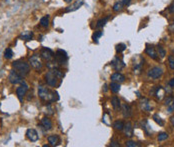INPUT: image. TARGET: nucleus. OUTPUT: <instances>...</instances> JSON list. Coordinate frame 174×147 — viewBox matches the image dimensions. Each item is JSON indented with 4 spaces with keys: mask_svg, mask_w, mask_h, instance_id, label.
Here are the masks:
<instances>
[{
    "mask_svg": "<svg viewBox=\"0 0 174 147\" xmlns=\"http://www.w3.org/2000/svg\"><path fill=\"white\" fill-rule=\"evenodd\" d=\"M12 67L14 68V70L18 72L20 75L22 76H25L29 73L30 71V67L29 64L24 61H21V60H17V61H14L13 64H12Z\"/></svg>",
    "mask_w": 174,
    "mask_h": 147,
    "instance_id": "1",
    "label": "nucleus"
},
{
    "mask_svg": "<svg viewBox=\"0 0 174 147\" xmlns=\"http://www.w3.org/2000/svg\"><path fill=\"white\" fill-rule=\"evenodd\" d=\"M38 95L42 100H52V93H50L47 87L40 85L38 87Z\"/></svg>",
    "mask_w": 174,
    "mask_h": 147,
    "instance_id": "2",
    "label": "nucleus"
},
{
    "mask_svg": "<svg viewBox=\"0 0 174 147\" xmlns=\"http://www.w3.org/2000/svg\"><path fill=\"white\" fill-rule=\"evenodd\" d=\"M45 79H46V82L49 86H52L54 87L57 84V79H58V76L56 75L55 71L53 70H50L48 71L46 75H45Z\"/></svg>",
    "mask_w": 174,
    "mask_h": 147,
    "instance_id": "3",
    "label": "nucleus"
},
{
    "mask_svg": "<svg viewBox=\"0 0 174 147\" xmlns=\"http://www.w3.org/2000/svg\"><path fill=\"white\" fill-rule=\"evenodd\" d=\"M22 75H20L18 72H16L15 70H12L10 73H9V77L8 79L12 84H18L22 82Z\"/></svg>",
    "mask_w": 174,
    "mask_h": 147,
    "instance_id": "4",
    "label": "nucleus"
},
{
    "mask_svg": "<svg viewBox=\"0 0 174 147\" xmlns=\"http://www.w3.org/2000/svg\"><path fill=\"white\" fill-rule=\"evenodd\" d=\"M28 90V85L25 83V82H21V85L18 87L17 90H16V93H17V96H18V99L20 101L23 100V97L26 95V92Z\"/></svg>",
    "mask_w": 174,
    "mask_h": 147,
    "instance_id": "5",
    "label": "nucleus"
},
{
    "mask_svg": "<svg viewBox=\"0 0 174 147\" xmlns=\"http://www.w3.org/2000/svg\"><path fill=\"white\" fill-rule=\"evenodd\" d=\"M162 74H163V70L160 67H153L148 71V76L152 79H157V78L161 77Z\"/></svg>",
    "mask_w": 174,
    "mask_h": 147,
    "instance_id": "6",
    "label": "nucleus"
},
{
    "mask_svg": "<svg viewBox=\"0 0 174 147\" xmlns=\"http://www.w3.org/2000/svg\"><path fill=\"white\" fill-rule=\"evenodd\" d=\"M29 62H30V64H31L32 67L37 69V70L42 68V62H41L40 58H39V56H37V55H33V56L30 57Z\"/></svg>",
    "mask_w": 174,
    "mask_h": 147,
    "instance_id": "7",
    "label": "nucleus"
},
{
    "mask_svg": "<svg viewBox=\"0 0 174 147\" xmlns=\"http://www.w3.org/2000/svg\"><path fill=\"white\" fill-rule=\"evenodd\" d=\"M41 55L46 61H51L54 57V53L52 50L48 49V48H43L41 51Z\"/></svg>",
    "mask_w": 174,
    "mask_h": 147,
    "instance_id": "8",
    "label": "nucleus"
},
{
    "mask_svg": "<svg viewBox=\"0 0 174 147\" xmlns=\"http://www.w3.org/2000/svg\"><path fill=\"white\" fill-rule=\"evenodd\" d=\"M145 52L147 53V55H149L152 59H155V60L158 59V54H157V52H156L155 48L153 47L152 45H147Z\"/></svg>",
    "mask_w": 174,
    "mask_h": 147,
    "instance_id": "9",
    "label": "nucleus"
},
{
    "mask_svg": "<svg viewBox=\"0 0 174 147\" xmlns=\"http://www.w3.org/2000/svg\"><path fill=\"white\" fill-rule=\"evenodd\" d=\"M26 136L32 142H35V141L38 140V133L35 129H28L26 132Z\"/></svg>",
    "mask_w": 174,
    "mask_h": 147,
    "instance_id": "10",
    "label": "nucleus"
},
{
    "mask_svg": "<svg viewBox=\"0 0 174 147\" xmlns=\"http://www.w3.org/2000/svg\"><path fill=\"white\" fill-rule=\"evenodd\" d=\"M84 3V0H77L76 2H74L73 4H71L69 7L66 8V12H73L75 10H77V9H79L81 6L83 5Z\"/></svg>",
    "mask_w": 174,
    "mask_h": 147,
    "instance_id": "11",
    "label": "nucleus"
},
{
    "mask_svg": "<svg viewBox=\"0 0 174 147\" xmlns=\"http://www.w3.org/2000/svg\"><path fill=\"white\" fill-rule=\"evenodd\" d=\"M56 58H57V60H58V62H60V63L65 62L68 58L67 53H66L64 50L58 49L57 50V52H56Z\"/></svg>",
    "mask_w": 174,
    "mask_h": 147,
    "instance_id": "12",
    "label": "nucleus"
},
{
    "mask_svg": "<svg viewBox=\"0 0 174 147\" xmlns=\"http://www.w3.org/2000/svg\"><path fill=\"white\" fill-rule=\"evenodd\" d=\"M165 105L167 106L168 112H173L174 111V97L173 96H168L167 99L165 100Z\"/></svg>",
    "mask_w": 174,
    "mask_h": 147,
    "instance_id": "13",
    "label": "nucleus"
},
{
    "mask_svg": "<svg viewBox=\"0 0 174 147\" xmlns=\"http://www.w3.org/2000/svg\"><path fill=\"white\" fill-rule=\"evenodd\" d=\"M123 130H124L125 136H127L129 138L133 136V127H132V124H131L130 122H128V123H126V124H124Z\"/></svg>",
    "mask_w": 174,
    "mask_h": 147,
    "instance_id": "14",
    "label": "nucleus"
},
{
    "mask_svg": "<svg viewBox=\"0 0 174 147\" xmlns=\"http://www.w3.org/2000/svg\"><path fill=\"white\" fill-rule=\"evenodd\" d=\"M111 80L114 81V82H123L125 80V77L123 74L116 72V73H113L111 75Z\"/></svg>",
    "mask_w": 174,
    "mask_h": 147,
    "instance_id": "15",
    "label": "nucleus"
},
{
    "mask_svg": "<svg viewBox=\"0 0 174 147\" xmlns=\"http://www.w3.org/2000/svg\"><path fill=\"white\" fill-rule=\"evenodd\" d=\"M41 125L43 126V128L45 129V130H50V129L52 128V122H51V120L49 118H47V117L42 118Z\"/></svg>",
    "mask_w": 174,
    "mask_h": 147,
    "instance_id": "16",
    "label": "nucleus"
},
{
    "mask_svg": "<svg viewBox=\"0 0 174 147\" xmlns=\"http://www.w3.org/2000/svg\"><path fill=\"white\" fill-rule=\"evenodd\" d=\"M47 139H48V142L50 143V145L52 146L58 145L60 142V138L58 135H50V136H48Z\"/></svg>",
    "mask_w": 174,
    "mask_h": 147,
    "instance_id": "17",
    "label": "nucleus"
},
{
    "mask_svg": "<svg viewBox=\"0 0 174 147\" xmlns=\"http://www.w3.org/2000/svg\"><path fill=\"white\" fill-rule=\"evenodd\" d=\"M111 64H112V66L116 69V70H120V69H122L124 67V63H123L122 60H120L119 58H115L112 62H111Z\"/></svg>",
    "mask_w": 174,
    "mask_h": 147,
    "instance_id": "18",
    "label": "nucleus"
},
{
    "mask_svg": "<svg viewBox=\"0 0 174 147\" xmlns=\"http://www.w3.org/2000/svg\"><path fill=\"white\" fill-rule=\"evenodd\" d=\"M32 37H33V32L32 31H23L20 34V36H19L20 39H22V40H25V41L31 40Z\"/></svg>",
    "mask_w": 174,
    "mask_h": 147,
    "instance_id": "19",
    "label": "nucleus"
},
{
    "mask_svg": "<svg viewBox=\"0 0 174 147\" xmlns=\"http://www.w3.org/2000/svg\"><path fill=\"white\" fill-rule=\"evenodd\" d=\"M140 107L141 109L145 110V111H150L151 110V106H150V103H149V100L146 98H143L142 100L140 102Z\"/></svg>",
    "mask_w": 174,
    "mask_h": 147,
    "instance_id": "20",
    "label": "nucleus"
},
{
    "mask_svg": "<svg viewBox=\"0 0 174 147\" xmlns=\"http://www.w3.org/2000/svg\"><path fill=\"white\" fill-rule=\"evenodd\" d=\"M121 110L124 117H130L131 116V108L127 104H122L121 105Z\"/></svg>",
    "mask_w": 174,
    "mask_h": 147,
    "instance_id": "21",
    "label": "nucleus"
},
{
    "mask_svg": "<svg viewBox=\"0 0 174 147\" xmlns=\"http://www.w3.org/2000/svg\"><path fill=\"white\" fill-rule=\"evenodd\" d=\"M111 104H112L113 108L115 110H119L120 108H121V104H120V100L118 98L116 97V96H114L112 98V100H111Z\"/></svg>",
    "mask_w": 174,
    "mask_h": 147,
    "instance_id": "22",
    "label": "nucleus"
},
{
    "mask_svg": "<svg viewBox=\"0 0 174 147\" xmlns=\"http://www.w3.org/2000/svg\"><path fill=\"white\" fill-rule=\"evenodd\" d=\"M164 89L162 88L161 86H157V88H156V91H155V95L156 97H157V99H159V100H161L162 98L164 97Z\"/></svg>",
    "mask_w": 174,
    "mask_h": 147,
    "instance_id": "23",
    "label": "nucleus"
},
{
    "mask_svg": "<svg viewBox=\"0 0 174 147\" xmlns=\"http://www.w3.org/2000/svg\"><path fill=\"white\" fill-rule=\"evenodd\" d=\"M142 128H143V130L145 131V133H146L147 135H149V134L152 132V129H151V127H150L149 123L147 122L146 120H144V121H142Z\"/></svg>",
    "mask_w": 174,
    "mask_h": 147,
    "instance_id": "24",
    "label": "nucleus"
},
{
    "mask_svg": "<svg viewBox=\"0 0 174 147\" xmlns=\"http://www.w3.org/2000/svg\"><path fill=\"white\" fill-rule=\"evenodd\" d=\"M110 90L113 93H117L120 90V85L118 82H112L110 84Z\"/></svg>",
    "mask_w": 174,
    "mask_h": 147,
    "instance_id": "25",
    "label": "nucleus"
},
{
    "mask_svg": "<svg viewBox=\"0 0 174 147\" xmlns=\"http://www.w3.org/2000/svg\"><path fill=\"white\" fill-rule=\"evenodd\" d=\"M40 24H41V26H43V27H48V25H49V15L42 17L40 19Z\"/></svg>",
    "mask_w": 174,
    "mask_h": 147,
    "instance_id": "26",
    "label": "nucleus"
},
{
    "mask_svg": "<svg viewBox=\"0 0 174 147\" xmlns=\"http://www.w3.org/2000/svg\"><path fill=\"white\" fill-rule=\"evenodd\" d=\"M113 127L116 129V130H123V127H124V123L122 121H115L113 124Z\"/></svg>",
    "mask_w": 174,
    "mask_h": 147,
    "instance_id": "27",
    "label": "nucleus"
},
{
    "mask_svg": "<svg viewBox=\"0 0 174 147\" xmlns=\"http://www.w3.org/2000/svg\"><path fill=\"white\" fill-rule=\"evenodd\" d=\"M107 20H108V17H104V18H102V19H100L97 22V24H96V27L97 28H101V27H103L105 24H106L107 22Z\"/></svg>",
    "mask_w": 174,
    "mask_h": 147,
    "instance_id": "28",
    "label": "nucleus"
},
{
    "mask_svg": "<svg viewBox=\"0 0 174 147\" xmlns=\"http://www.w3.org/2000/svg\"><path fill=\"white\" fill-rule=\"evenodd\" d=\"M122 8H123V3L122 2H116L115 4L113 5V10L116 11V12L122 10Z\"/></svg>",
    "mask_w": 174,
    "mask_h": 147,
    "instance_id": "29",
    "label": "nucleus"
},
{
    "mask_svg": "<svg viewBox=\"0 0 174 147\" xmlns=\"http://www.w3.org/2000/svg\"><path fill=\"white\" fill-rule=\"evenodd\" d=\"M12 56H13V51H12L10 48H7L4 52V57L6 59H10L12 58Z\"/></svg>",
    "mask_w": 174,
    "mask_h": 147,
    "instance_id": "30",
    "label": "nucleus"
},
{
    "mask_svg": "<svg viewBox=\"0 0 174 147\" xmlns=\"http://www.w3.org/2000/svg\"><path fill=\"white\" fill-rule=\"evenodd\" d=\"M102 35H103V32H102V31H96L94 34H93V36H92V38H93V40H94V42L97 43L98 38H100Z\"/></svg>",
    "mask_w": 174,
    "mask_h": 147,
    "instance_id": "31",
    "label": "nucleus"
},
{
    "mask_svg": "<svg viewBox=\"0 0 174 147\" xmlns=\"http://www.w3.org/2000/svg\"><path fill=\"white\" fill-rule=\"evenodd\" d=\"M153 119H154V121L157 123V124H159L160 126H163L164 125V122L162 121V119L160 118V116L157 115V114H155V115H153Z\"/></svg>",
    "mask_w": 174,
    "mask_h": 147,
    "instance_id": "32",
    "label": "nucleus"
},
{
    "mask_svg": "<svg viewBox=\"0 0 174 147\" xmlns=\"http://www.w3.org/2000/svg\"><path fill=\"white\" fill-rule=\"evenodd\" d=\"M157 50H158V52H157L158 56H160V58H164L165 55H166V51H165L161 46H158Z\"/></svg>",
    "mask_w": 174,
    "mask_h": 147,
    "instance_id": "33",
    "label": "nucleus"
},
{
    "mask_svg": "<svg viewBox=\"0 0 174 147\" xmlns=\"http://www.w3.org/2000/svg\"><path fill=\"white\" fill-rule=\"evenodd\" d=\"M126 49V45L125 44H123V43H119V44H117L116 45V51L118 53L120 52H122V51H124Z\"/></svg>",
    "mask_w": 174,
    "mask_h": 147,
    "instance_id": "34",
    "label": "nucleus"
},
{
    "mask_svg": "<svg viewBox=\"0 0 174 147\" xmlns=\"http://www.w3.org/2000/svg\"><path fill=\"white\" fill-rule=\"evenodd\" d=\"M167 138H168V134L165 133V132H162V133H160L158 135V140L159 141H164V140H166Z\"/></svg>",
    "mask_w": 174,
    "mask_h": 147,
    "instance_id": "35",
    "label": "nucleus"
},
{
    "mask_svg": "<svg viewBox=\"0 0 174 147\" xmlns=\"http://www.w3.org/2000/svg\"><path fill=\"white\" fill-rule=\"evenodd\" d=\"M168 62H169L170 68H171V69H173V70H174V56H173V55H171V56L168 57Z\"/></svg>",
    "mask_w": 174,
    "mask_h": 147,
    "instance_id": "36",
    "label": "nucleus"
},
{
    "mask_svg": "<svg viewBox=\"0 0 174 147\" xmlns=\"http://www.w3.org/2000/svg\"><path fill=\"white\" fill-rule=\"evenodd\" d=\"M126 146H128V147H137V146H139V143L134 142V141H127V142H126Z\"/></svg>",
    "mask_w": 174,
    "mask_h": 147,
    "instance_id": "37",
    "label": "nucleus"
},
{
    "mask_svg": "<svg viewBox=\"0 0 174 147\" xmlns=\"http://www.w3.org/2000/svg\"><path fill=\"white\" fill-rule=\"evenodd\" d=\"M59 100V96H58V92H52V101H57Z\"/></svg>",
    "mask_w": 174,
    "mask_h": 147,
    "instance_id": "38",
    "label": "nucleus"
},
{
    "mask_svg": "<svg viewBox=\"0 0 174 147\" xmlns=\"http://www.w3.org/2000/svg\"><path fill=\"white\" fill-rule=\"evenodd\" d=\"M110 146H112V147H119L120 145H119V143L117 142V141L112 140V141H111V143H110Z\"/></svg>",
    "mask_w": 174,
    "mask_h": 147,
    "instance_id": "39",
    "label": "nucleus"
},
{
    "mask_svg": "<svg viewBox=\"0 0 174 147\" xmlns=\"http://www.w3.org/2000/svg\"><path fill=\"white\" fill-rule=\"evenodd\" d=\"M46 112L48 114H53V109H52V107H51V105H48V107L46 109Z\"/></svg>",
    "mask_w": 174,
    "mask_h": 147,
    "instance_id": "40",
    "label": "nucleus"
},
{
    "mask_svg": "<svg viewBox=\"0 0 174 147\" xmlns=\"http://www.w3.org/2000/svg\"><path fill=\"white\" fill-rule=\"evenodd\" d=\"M169 11L171 12V13H174V1L171 3L170 6H169Z\"/></svg>",
    "mask_w": 174,
    "mask_h": 147,
    "instance_id": "41",
    "label": "nucleus"
},
{
    "mask_svg": "<svg viewBox=\"0 0 174 147\" xmlns=\"http://www.w3.org/2000/svg\"><path fill=\"white\" fill-rule=\"evenodd\" d=\"M131 0H122V3H123V5H128L129 3H130Z\"/></svg>",
    "mask_w": 174,
    "mask_h": 147,
    "instance_id": "42",
    "label": "nucleus"
},
{
    "mask_svg": "<svg viewBox=\"0 0 174 147\" xmlns=\"http://www.w3.org/2000/svg\"><path fill=\"white\" fill-rule=\"evenodd\" d=\"M169 29H170V31H171V32H173V33H174V21H173V23L170 25Z\"/></svg>",
    "mask_w": 174,
    "mask_h": 147,
    "instance_id": "43",
    "label": "nucleus"
},
{
    "mask_svg": "<svg viewBox=\"0 0 174 147\" xmlns=\"http://www.w3.org/2000/svg\"><path fill=\"white\" fill-rule=\"evenodd\" d=\"M170 85L172 86V87H174V77H173V79L170 80Z\"/></svg>",
    "mask_w": 174,
    "mask_h": 147,
    "instance_id": "44",
    "label": "nucleus"
},
{
    "mask_svg": "<svg viewBox=\"0 0 174 147\" xmlns=\"http://www.w3.org/2000/svg\"><path fill=\"white\" fill-rule=\"evenodd\" d=\"M171 123H172V125L174 126V115L171 117Z\"/></svg>",
    "mask_w": 174,
    "mask_h": 147,
    "instance_id": "45",
    "label": "nucleus"
},
{
    "mask_svg": "<svg viewBox=\"0 0 174 147\" xmlns=\"http://www.w3.org/2000/svg\"><path fill=\"white\" fill-rule=\"evenodd\" d=\"M104 91H107V85H106V84L104 85Z\"/></svg>",
    "mask_w": 174,
    "mask_h": 147,
    "instance_id": "46",
    "label": "nucleus"
},
{
    "mask_svg": "<svg viewBox=\"0 0 174 147\" xmlns=\"http://www.w3.org/2000/svg\"><path fill=\"white\" fill-rule=\"evenodd\" d=\"M64 1H65V2H68V3H69V2H71L72 0H64Z\"/></svg>",
    "mask_w": 174,
    "mask_h": 147,
    "instance_id": "47",
    "label": "nucleus"
}]
</instances>
